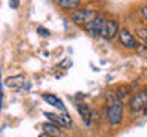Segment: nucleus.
Returning <instances> with one entry per match:
<instances>
[{
	"mask_svg": "<svg viewBox=\"0 0 147 137\" xmlns=\"http://www.w3.org/2000/svg\"><path fill=\"white\" fill-rule=\"evenodd\" d=\"M141 111H142V114H144V116H147V102H146V105H144V108H142Z\"/></svg>",
	"mask_w": 147,
	"mask_h": 137,
	"instance_id": "obj_20",
	"label": "nucleus"
},
{
	"mask_svg": "<svg viewBox=\"0 0 147 137\" xmlns=\"http://www.w3.org/2000/svg\"><path fill=\"white\" fill-rule=\"evenodd\" d=\"M136 50H138V52H140L141 55H144V57L147 58V46H146V44H142V46H140V44H138Z\"/></svg>",
	"mask_w": 147,
	"mask_h": 137,
	"instance_id": "obj_16",
	"label": "nucleus"
},
{
	"mask_svg": "<svg viewBox=\"0 0 147 137\" xmlns=\"http://www.w3.org/2000/svg\"><path fill=\"white\" fill-rule=\"evenodd\" d=\"M45 117H48L49 122H54V123H57V125L67 126V123L64 122V119H63L61 116H57V114H54V113H45Z\"/></svg>",
	"mask_w": 147,
	"mask_h": 137,
	"instance_id": "obj_12",
	"label": "nucleus"
},
{
	"mask_svg": "<svg viewBox=\"0 0 147 137\" xmlns=\"http://www.w3.org/2000/svg\"><path fill=\"white\" fill-rule=\"evenodd\" d=\"M140 12H141V17L144 18V21L147 23V6H141Z\"/></svg>",
	"mask_w": 147,
	"mask_h": 137,
	"instance_id": "obj_17",
	"label": "nucleus"
},
{
	"mask_svg": "<svg viewBox=\"0 0 147 137\" xmlns=\"http://www.w3.org/2000/svg\"><path fill=\"white\" fill-rule=\"evenodd\" d=\"M41 98H43L45 102H48L51 107H55L57 110H61V111H64V104L61 99H58L55 94H49V93H45L41 94Z\"/></svg>",
	"mask_w": 147,
	"mask_h": 137,
	"instance_id": "obj_7",
	"label": "nucleus"
},
{
	"mask_svg": "<svg viewBox=\"0 0 147 137\" xmlns=\"http://www.w3.org/2000/svg\"><path fill=\"white\" fill-rule=\"evenodd\" d=\"M129 94H130V88H129V87H119L118 91H117V98L119 100H123L124 98H127Z\"/></svg>",
	"mask_w": 147,
	"mask_h": 137,
	"instance_id": "obj_14",
	"label": "nucleus"
},
{
	"mask_svg": "<svg viewBox=\"0 0 147 137\" xmlns=\"http://www.w3.org/2000/svg\"><path fill=\"white\" fill-rule=\"evenodd\" d=\"M37 32H38L41 37H49V35H51V32H49L48 29H45L43 26H37Z\"/></svg>",
	"mask_w": 147,
	"mask_h": 137,
	"instance_id": "obj_15",
	"label": "nucleus"
},
{
	"mask_svg": "<svg viewBox=\"0 0 147 137\" xmlns=\"http://www.w3.org/2000/svg\"><path fill=\"white\" fill-rule=\"evenodd\" d=\"M118 37H119V43H121L126 49H129V50H136L138 43H136L135 37H133L127 29H119V31H118Z\"/></svg>",
	"mask_w": 147,
	"mask_h": 137,
	"instance_id": "obj_4",
	"label": "nucleus"
},
{
	"mask_svg": "<svg viewBox=\"0 0 147 137\" xmlns=\"http://www.w3.org/2000/svg\"><path fill=\"white\" fill-rule=\"evenodd\" d=\"M55 3L63 9H77L80 6V0H55Z\"/></svg>",
	"mask_w": 147,
	"mask_h": 137,
	"instance_id": "obj_11",
	"label": "nucleus"
},
{
	"mask_svg": "<svg viewBox=\"0 0 147 137\" xmlns=\"http://www.w3.org/2000/svg\"><path fill=\"white\" fill-rule=\"evenodd\" d=\"M147 102V91H138L136 94L132 96L130 102H129V107L133 113H138L144 108V105Z\"/></svg>",
	"mask_w": 147,
	"mask_h": 137,
	"instance_id": "obj_5",
	"label": "nucleus"
},
{
	"mask_svg": "<svg viewBox=\"0 0 147 137\" xmlns=\"http://www.w3.org/2000/svg\"><path fill=\"white\" fill-rule=\"evenodd\" d=\"M43 130L46 131V134L48 136H63V132H61V130L58 128V125L57 123H54V122H46V123H43Z\"/></svg>",
	"mask_w": 147,
	"mask_h": 137,
	"instance_id": "obj_9",
	"label": "nucleus"
},
{
	"mask_svg": "<svg viewBox=\"0 0 147 137\" xmlns=\"http://www.w3.org/2000/svg\"><path fill=\"white\" fill-rule=\"evenodd\" d=\"M95 15H96V12L90 11V9H75L71 15V20L75 23V25H86V23L90 21Z\"/></svg>",
	"mask_w": 147,
	"mask_h": 137,
	"instance_id": "obj_3",
	"label": "nucleus"
},
{
	"mask_svg": "<svg viewBox=\"0 0 147 137\" xmlns=\"http://www.w3.org/2000/svg\"><path fill=\"white\" fill-rule=\"evenodd\" d=\"M2 98H3V93H2V84H0V110H2Z\"/></svg>",
	"mask_w": 147,
	"mask_h": 137,
	"instance_id": "obj_19",
	"label": "nucleus"
},
{
	"mask_svg": "<svg viewBox=\"0 0 147 137\" xmlns=\"http://www.w3.org/2000/svg\"><path fill=\"white\" fill-rule=\"evenodd\" d=\"M5 84H6L8 87H11V88H18V87H22L23 84H25V76L17 75V76H12V78H8Z\"/></svg>",
	"mask_w": 147,
	"mask_h": 137,
	"instance_id": "obj_10",
	"label": "nucleus"
},
{
	"mask_svg": "<svg viewBox=\"0 0 147 137\" xmlns=\"http://www.w3.org/2000/svg\"><path fill=\"white\" fill-rule=\"evenodd\" d=\"M77 110H78V113H80V116H81V119H83V122H84L86 125L89 126V125H90V119H92V114H90L89 107H87V105H84V104H78Z\"/></svg>",
	"mask_w": 147,
	"mask_h": 137,
	"instance_id": "obj_8",
	"label": "nucleus"
},
{
	"mask_svg": "<svg viewBox=\"0 0 147 137\" xmlns=\"http://www.w3.org/2000/svg\"><path fill=\"white\" fill-rule=\"evenodd\" d=\"M18 5H20V0H9V6L12 9H17Z\"/></svg>",
	"mask_w": 147,
	"mask_h": 137,
	"instance_id": "obj_18",
	"label": "nucleus"
},
{
	"mask_svg": "<svg viewBox=\"0 0 147 137\" xmlns=\"http://www.w3.org/2000/svg\"><path fill=\"white\" fill-rule=\"evenodd\" d=\"M118 31H119V25L117 20H106L104 26H103V31H101V35L104 37L106 40H113L115 37L118 35Z\"/></svg>",
	"mask_w": 147,
	"mask_h": 137,
	"instance_id": "obj_6",
	"label": "nucleus"
},
{
	"mask_svg": "<svg viewBox=\"0 0 147 137\" xmlns=\"http://www.w3.org/2000/svg\"><path fill=\"white\" fill-rule=\"evenodd\" d=\"M104 23H106L104 15L96 14V15L92 18L90 21H87L86 25H83V26H84V29H86V32H87L89 35H92V37H100V35H101V31H103Z\"/></svg>",
	"mask_w": 147,
	"mask_h": 137,
	"instance_id": "obj_2",
	"label": "nucleus"
},
{
	"mask_svg": "<svg viewBox=\"0 0 147 137\" xmlns=\"http://www.w3.org/2000/svg\"><path fill=\"white\" fill-rule=\"evenodd\" d=\"M123 114H124V105L118 98L113 99L107 107V122L112 126H117L123 122Z\"/></svg>",
	"mask_w": 147,
	"mask_h": 137,
	"instance_id": "obj_1",
	"label": "nucleus"
},
{
	"mask_svg": "<svg viewBox=\"0 0 147 137\" xmlns=\"http://www.w3.org/2000/svg\"><path fill=\"white\" fill-rule=\"evenodd\" d=\"M135 34H136L138 38H140L142 43L147 46V27H136V29H135Z\"/></svg>",
	"mask_w": 147,
	"mask_h": 137,
	"instance_id": "obj_13",
	"label": "nucleus"
}]
</instances>
